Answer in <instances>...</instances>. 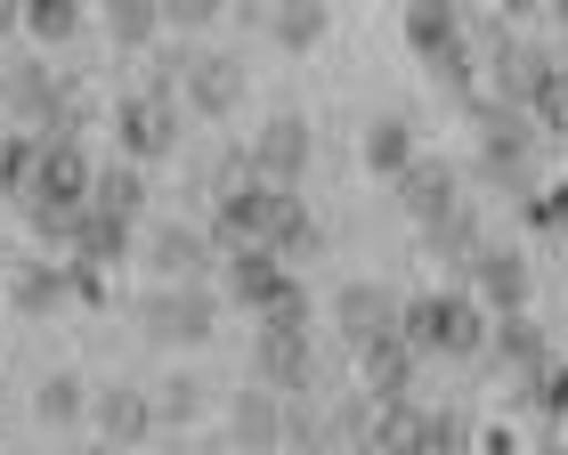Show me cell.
<instances>
[{
    "instance_id": "1",
    "label": "cell",
    "mask_w": 568,
    "mask_h": 455,
    "mask_svg": "<svg viewBox=\"0 0 568 455\" xmlns=\"http://www.w3.org/2000/svg\"><path fill=\"white\" fill-rule=\"evenodd\" d=\"M398 342L415 358H479L487 350V310L471 293H415L398 301Z\"/></svg>"
},
{
    "instance_id": "2",
    "label": "cell",
    "mask_w": 568,
    "mask_h": 455,
    "mask_svg": "<svg viewBox=\"0 0 568 455\" xmlns=\"http://www.w3.org/2000/svg\"><path fill=\"white\" fill-rule=\"evenodd\" d=\"M496 107L528 114L545 139H560V49L552 41H504L496 49Z\"/></svg>"
},
{
    "instance_id": "3",
    "label": "cell",
    "mask_w": 568,
    "mask_h": 455,
    "mask_svg": "<svg viewBox=\"0 0 568 455\" xmlns=\"http://www.w3.org/2000/svg\"><path fill=\"white\" fill-rule=\"evenodd\" d=\"M131 317L154 350H203L220 334V293L212 285H154L131 301Z\"/></svg>"
},
{
    "instance_id": "4",
    "label": "cell",
    "mask_w": 568,
    "mask_h": 455,
    "mask_svg": "<svg viewBox=\"0 0 568 455\" xmlns=\"http://www.w3.org/2000/svg\"><path fill=\"white\" fill-rule=\"evenodd\" d=\"M244 90H252V73L236 49H179V65H171V98L187 107L195 122H227L244 107Z\"/></svg>"
},
{
    "instance_id": "5",
    "label": "cell",
    "mask_w": 568,
    "mask_h": 455,
    "mask_svg": "<svg viewBox=\"0 0 568 455\" xmlns=\"http://www.w3.org/2000/svg\"><path fill=\"white\" fill-rule=\"evenodd\" d=\"M179 139H187V107L154 82V90H131L114 107V146H122V163H163V155H179Z\"/></svg>"
},
{
    "instance_id": "6",
    "label": "cell",
    "mask_w": 568,
    "mask_h": 455,
    "mask_svg": "<svg viewBox=\"0 0 568 455\" xmlns=\"http://www.w3.org/2000/svg\"><path fill=\"white\" fill-rule=\"evenodd\" d=\"M545 131H536L528 114H511V107H496L487 98L479 107V180H496V188H528L536 180V155H545Z\"/></svg>"
},
{
    "instance_id": "7",
    "label": "cell",
    "mask_w": 568,
    "mask_h": 455,
    "mask_svg": "<svg viewBox=\"0 0 568 455\" xmlns=\"http://www.w3.org/2000/svg\"><path fill=\"white\" fill-rule=\"evenodd\" d=\"M308 163H317V131H308V114H268L261 131L244 139V171L268 188H301Z\"/></svg>"
},
{
    "instance_id": "8",
    "label": "cell",
    "mask_w": 568,
    "mask_h": 455,
    "mask_svg": "<svg viewBox=\"0 0 568 455\" xmlns=\"http://www.w3.org/2000/svg\"><path fill=\"white\" fill-rule=\"evenodd\" d=\"M463 276H471V301H479L487 317H511V310H528V293H536V261H528L520 244H479Z\"/></svg>"
},
{
    "instance_id": "9",
    "label": "cell",
    "mask_w": 568,
    "mask_h": 455,
    "mask_svg": "<svg viewBox=\"0 0 568 455\" xmlns=\"http://www.w3.org/2000/svg\"><path fill=\"white\" fill-rule=\"evenodd\" d=\"M284 195L293 188H268V180H227V188H212V236L220 244H261L268 236V220L284 212Z\"/></svg>"
},
{
    "instance_id": "10",
    "label": "cell",
    "mask_w": 568,
    "mask_h": 455,
    "mask_svg": "<svg viewBox=\"0 0 568 455\" xmlns=\"http://www.w3.org/2000/svg\"><path fill=\"white\" fill-rule=\"evenodd\" d=\"M73 98V82L49 58H17V65H0V114H17V122H58V107Z\"/></svg>"
},
{
    "instance_id": "11",
    "label": "cell",
    "mask_w": 568,
    "mask_h": 455,
    "mask_svg": "<svg viewBox=\"0 0 568 455\" xmlns=\"http://www.w3.org/2000/svg\"><path fill=\"white\" fill-rule=\"evenodd\" d=\"M252 383L276 398H308L317 391V342L308 334H252Z\"/></svg>"
},
{
    "instance_id": "12",
    "label": "cell",
    "mask_w": 568,
    "mask_h": 455,
    "mask_svg": "<svg viewBox=\"0 0 568 455\" xmlns=\"http://www.w3.org/2000/svg\"><path fill=\"white\" fill-rule=\"evenodd\" d=\"M146 269H154V285H203L220 261H212V236L187 220H163V228H146Z\"/></svg>"
},
{
    "instance_id": "13",
    "label": "cell",
    "mask_w": 568,
    "mask_h": 455,
    "mask_svg": "<svg viewBox=\"0 0 568 455\" xmlns=\"http://www.w3.org/2000/svg\"><path fill=\"white\" fill-rule=\"evenodd\" d=\"M390 325H398V293H390V285H374V276L333 285V334H342L349 350L374 342V334H390Z\"/></svg>"
},
{
    "instance_id": "14",
    "label": "cell",
    "mask_w": 568,
    "mask_h": 455,
    "mask_svg": "<svg viewBox=\"0 0 568 455\" xmlns=\"http://www.w3.org/2000/svg\"><path fill=\"white\" fill-rule=\"evenodd\" d=\"M390 195H398V212L415 220V228H430L447 204H463V180H455V163H447V155H415V163H406L398 180H390Z\"/></svg>"
},
{
    "instance_id": "15",
    "label": "cell",
    "mask_w": 568,
    "mask_h": 455,
    "mask_svg": "<svg viewBox=\"0 0 568 455\" xmlns=\"http://www.w3.org/2000/svg\"><path fill=\"white\" fill-rule=\"evenodd\" d=\"M90 423H98V439L122 455V447H139L154 432V407H146L139 383H90Z\"/></svg>"
},
{
    "instance_id": "16",
    "label": "cell",
    "mask_w": 568,
    "mask_h": 455,
    "mask_svg": "<svg viewBox=\"0 0 568 455\" xmlns=\"http://www.w3.org/2000/svg\"><path fill=\"white\" fill-rule=\"evenodd\" d=\"M227 447L236 455H284V398L276 391H236L227 398Z\"/></svg>"
},
{
    "instance_id": "17",
    "label": "cell",
    "mask_w": 568,
    "mask_h": 455,
    "mask_svg": "<svg viewBox=\"0 0 568 455\" xmlns=\"http://www.w3.org/2000/svg\"><path fill=\"white\" fill-rule=\"evenodd\" d=\"M479 358H496L504 374H528V366H552V325L511 310V317H487V350Z\"/></svg>"
},
{
    "instance_id": "18",
    "label": "cell",
    "mask_w": 568,
    "mask_h": 455,
    "mask_svg": "<svg viewBox=\"0 0 568 455\" xmlns=\"http://www.w3.org/2000/svg\"><path fill=\"white\" fill-rule=\"evenodd\" d=\"M284 285V261L268 244H227L220 261V301H236V310H261V301Z\"/></svg>"
},
{
    "instance_id": "19",
    "label": "cell",
    "mask_w": 568,
    "mask_h": 455,
    "mask_svg": "<svg viewBox=\"0 0 568 455\" xmlns=\"http://www.w3.org/2000/svg\"><path fill=\"white\" fill-rule=\"evenodd\" d=\"M65 252H73V269H114V261H131V220L82 204V212L65 220Z\"/></svg>"
},
{
    "instance_id": "20",
    "label": "cell",
    "mask_w": 568,
    "mask_h": 455,
    "mask_svg": "<svg viewBox=\"0 0 568 455\" xmlns=\"http://www.w3.org/2000/svg\"><path fill=\"white\" fill-rule=\"evenodd\" d=\"M9 310L17 317H65V261H9Z\"/></svg>"
},
{
    "instance_id": "21",
    "label": "cell",
    "mask_w": 568,
    "mask_h": 455,
    "mask_svg": "<svg viewBox=\"0 0 568 455\" xmlns=\"http://www.w3.org/2000/svg\"><path fill=\"white\" fill-rule=\"evenodd\" d=\"M423 155V139H415V114H374L366 122V139H357V163L374 171V180H398L406 163Z\"/></svg>"
},
{
    "instance_id": "22",
    "label": "cell",
    "mask_w": 568,
    "mask_h": 455,
    "mask_svg": "<svg viewBox=\"0 0 568 455\" xmlns=\"http://www.w3.org/2000/svg\"><path fill=\"white\" fill-rule=\"evenodd\" d=\"M357 366H366V398H406V391H415V366H423V358L398 342V325H390V334L357 342Z\"/></svg>"
},
{
    "instance_id": "23",
    "label": "cell",
    "mask_w": 568,
    "mask_h": 455,
    "mask_svg": "<svg viewBox=\"0 0 568 455\" xmlns=\"http://www.w3.org/2000/svg\"><path fill=\"white\" fill-rule=\"evenodd\" d=\"M268 41L276 49H293V58H301V49H325V33H333V9H325V0H268Z\"/></svg>"
},
{
    "instance_id": "24",
    "label": "cell",
    "mask_w": 568,
    "mask_h": 455,
    "mask_svg": "<svg viewBox=\"0 0 568 455\" xmlns=\"http://www.w3.org/2000/svg\"><path fill=\"white\" fill-rule=\"evenodd\" d=\"M406 41H415V58L438 65L447 49H463V17L455 0H406Z\"/></svg>"
},
{
    "instance_id": "25",
    "label": "cell",
    "mask_w": 568,
    "mask_h": 455,
    "mask_svg": "<svg viewBox=\"0 0 568 455\" xmlns=\"http://www.w3.org/2000/svg\"><path fill=\"white\" fill-rule=\"evenodd\" d=\"M261 244L276 252V261H284V269H293V261H317V252H325V220H317V212H308V204H301V195H284V212L268 220V236H261Z\"/></svg>"
},
{
    "instance_id": "26",
    "label": "cell",
    "mask_w": 568,
    "mask_h": 455,
    "mask_svg": "<svg viewBox=\"0 0 568 455\" xmlns=\"http://www.w3.org/2000/svg\"><path fill=\"white\" fill-rule=\"evenodd\" d=\"M154 407V432H187V423H203V407H212V383L203 374H163V383L146 391Z\"/></svg>"
},
{
    "instance_id": "27",
    "label": "cell",
    "mask_w": 568,
    "mask_h": 455,
    "mask_svg": "<svg viewBox=\"0 0 568 455\" xmlns=\"http://www.w3.org/2000/svg\"><path fill=\"white\" fill-rule=\"evenodd\" d=\"M33 415L49 423V432H73V423L90 415V383L73 366H49L41 383H33Z\"/></svg>"
},
{
    "instance_id": "28",
    "label": "cell",
    "mask_w": 568,
    "mask_h": 455,
    "mask_svg": "<svg viewBox=\"0 0 568 455\" xmlns=\"http://www.w3.org/2000/svg\"><path fill=\"white\" fill-rule=\"evenodd\" d=\"M90 212H114V220H131L146 212V171L139 163H106V171H90Z\"/></svg>"
},
{
    "instance_id": "29",
    "label": "cell",
    "mask_w": 568,
    "mask_h": 455,
    "mask_svg": "<svg viewBox=\"0 0 568 455\" xmlns=\"http://www.w3.org/2000/svg\"><path fill=\"white\" fill-rule=\"evenodd\" d=\"M511 415H536V423H560L568 415V374H560V358L511 374Z\"/></svg>"
},
{
    "instance_id": "30",
    "label": "cell",
    "mask_w": 568,
    "mask_h": 455,
    "mask_svg": "<svg viewBox=\"0 0 568 455\" xmlns=\"http://www.w3.org/2000/svg\"><path fill=\"white\" fill-rule=\"evenodd\" d=\"M415 439H423V407H415V398H374L366 455H415Z\"/></svg>"
},
{
    "instance_id": "31",
    "label": "cell",
    "mask_w": 568,
    "mask_h": 455,
    "mask_svg": "<svg viewBox=\"0 0 568 455\" xmlns=\"http://www.w3.org/2000/svg\"><path fill=\"white\" fill-rule=\"evenodd\" d=\"M423 244H430L447 269H471V252L487 244V236H479V212H471V204H447V212L423 228Z\"/></svg>"
},
{
    "instance_id": "32",
    "label": "cell",
    "mask_w": 568,
    "mask_h": 455,
    "mask_svg": "<svg viewBox=\"0 0 568 455\" xmlns=\"http://www.w3.org/2000/svg\"><path fill=\"white\" fill-rule=\"evenodd\" d=\"M82 0H24V24H17V33H33L41 49H65L73 33H82Z\"/></svg>"
},
{
    "instance_id": "33",
    "label": "cell",
    "mask_w": 568,
    "mask_h": 455,
    "mask_svg": "<svg viewBox=\"0 0 568 455\" xmlns=\"http://www.w3.org/2000/svg\"><path fill=\"white\" fill-rule=\"evenodd\" d=\"M98 24H106L122 49H146L163 33V9H154V0H98Z\"/></svg>"
},
{
    "instance_id": "34",
    "label": "cell",
    "mask_w": 568,
    "mask_h": 455,
    "mask_svg": "<svg viewBox=\"0 0 568 455\" xmlns=\"http://www.w3.org/2000/svg\"><path fill=\"white\" fill-rule=\"evenodd\" d=\"M261 334H308V325H317V301H308V285H293V276H284V285L261 301Z\"/></svg>"
},
{
    "instance_id": "35",
    "label": "cell",
    "mask_w": 568,
    "mask_h": 455,
    "mask_svg": "<svg viewBox=\"0 0 568 455\" xmlns=\"http://www.w3.org/2000/svg\"><path fill=\"white\" fill-rule=\"evenodd\" d=\"M471 439H479V423L463 415V407H423V439H415V455H471Z\"/></svg>"
},
{
    "instance_id": "36",
    "label": "cell",
    "mask_w": 568,
    "mask_h": 455,
    "mask_svg": "<svg viewBox=\"0 0 568 455\" xmlns=\"http://www.w3.org/2000/svg\"><path fill=\"white\" fill-rule=\"evenodd\" d=\"M24 171H33V139L0 131V195H24Z\"/></svg>"
},
{
    "instance_id": "37",
    "label": "cell",
    "mask_w": 568,
    "mask_h": 455,
    "mask_svg": "<svg viewBox=\"0 0 568 455\" xmlns=\"http://www.w3.org/2000/svg\"><path fill=\"white\" fill-rule=\"evenodd\" d=\"M154 9H163V33H195L220 17V0H154Z\"/></svg>"
},
{
    "instance_id": "38",
    "label": "cell",
    "mask_w": 568,
    "mask_h": 455,
    "mask_svg": "<svg viewBox=\"0 0 568 455\" xmlns=\"http://www.w3.org/2000/svg\"><path fill=\"white\" fill-rule=\"evenodd\" d=\"M528 228H536V236L560 228V188H528Z\"/></svg>"
},
{
    "instance_id": "39",
    "label": "cell",
    "mask_w": 568,
    "mask_h": 455,
    "mask_svg": "<svg viewBox=\"0 0 568 455\" xmlns=\"http://www.w3.org/2000/svg\"><path fill=\"white\" fill-rule=\"evenodd\" d=\"M504 17L520 24V17H560V0H504Z\"/></svg>"
},
{
    "instance_id": "40",
    "label": "cell",
    "mask_w": 568,
    "mask_h": 455,
    "mask_svg": "<svg viewBox=\"0 0 568 455\" xmlns=\"http://www.w3.org/2000/svg\"><path fill=\"white\" fill-rule=\"evenodd\" d=\"M17 24H24V0H0V49L17 41Z\"/></svg>"
},
{
    "instance_id": "41",
    "label": "cell",
    "mask_w": 568,
    "mask_h": 455,
    "mask_svg": "<svg viewBox=\"0 0 568 455\" xmlns=\"http://www.w3.org/2000/svg\"><path fill=\"white\" fill-rule=\"evenodd\" d=\"M220 9H236V17H252V24H261V17H268V0H220Z\"/></svg>"
},
{
    "instance_id": "42",
    "label": "cell",
    "mask_w": 568,
    "mask_h": 455,
    "mask_svg": "<svg viewBox=\"0 0 568 455\" xmlns=\"http://www.w3.org/2000/svg\"><path fill=\"white\" fill-rule=\"evenodd\" d=\"M520 455H568V447H560V432L545 423V439H536V447H520Z\"/></svg>"
},
{
    "instance_id": "43",
    "label": "cell",
    "mask_w": 568,
    "mask_h": 455,
    "mask_svg": "<svg viewBox=\"0 0 568 455\" xmlns=\"http://www.w3.org/2000/svg\"><path fill=\"white\" fill-rule=\"evenodd\" d=\"M73 455H114V447H106V439H82V447H73Z\"/></svg>"
},
{
    "instance_id": "44",
    "label": "cell",
    "mask_w": 568,
    "mask_h": 455,
    "mask_svg": "<svg viewBox=\"0 0 568 455\" xmlns=\"http://www.w3.org/2000/svg\"><path fill=\"white\" fill-rule=\"evenodd\" d=\"M0 261H9V252H0Z\"/></svg>"
},
{
    "instance_id": "45",
    "label": "cell",
    "mask_w": 568,
    "mask_h": 455,
    "mask_svg": "<svg viewBox=\"0 0 568 455\" xmlns=\"http://www.w3.org/2000/svg\"><path fill=\"white\" fill-rule=\"evenodd\" d=\"M317 455H325V447H317Z\"/></svg>"
}]
</instances>
